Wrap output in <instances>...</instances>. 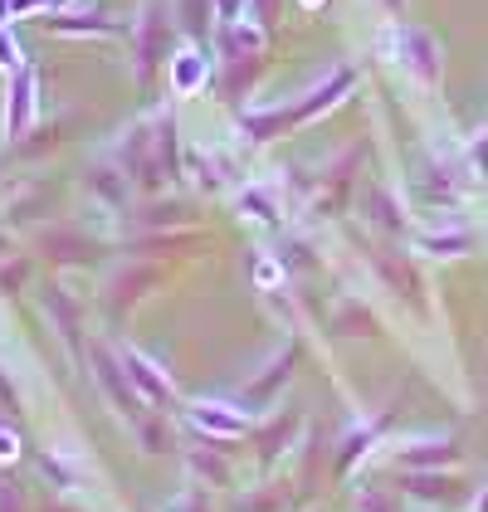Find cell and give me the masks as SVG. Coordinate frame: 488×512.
Wrapping results in <instances>:
<instances>
[{
  "label": "cell",
  "instance_id": "obj_1",
  "mask_svg": "<svg viewBox=\"0 0 488 512\" xmlns=\"http://www.w3.org/2000/svg\"><path fill=\"white\" fill-rule=\"evenodd\" d=\"M166 30H171V25H166L162 0H147L142 15H137V25L127 30V35H132V54H137V79L142 83L152 79V69L166 59ZM166 64H171V59H166Z\"/></svg>",
  "mask_w": 488,
  "mask_h": 512
},
{
  "label": "cell",
  "instance_id": "obj_2",
  "mask_svg": "<svg viewBox=\"0 0 488 512\" xmlns=\"http://www.w3.org/2000/svg\"><path fill=\"white\" fill-rule=\"evenodd\" d=\"M391 54L401 59V69H410L420 83H435L440 79V44L430 40L425 30H410V25H401V30H391Z\"/></svg>",
  "mask_w": 488,
  "mask_h": 512
},
{
  "label": "cell",
  "instance_id": "obj_3",
  "mask_svg": "<svg viewBox=\"0 0 488 512\" xmlns=\"http://www.w3.org/2000/svg\"><path fill=\"white\" fill-rule=\"evenodd\" d=\"M35 93H40V79H35V69H30V64L10 74V103H5V137H20V132H25V127L35 122V113H40Z\"/></svg>",
  "mask_w": 488,
  "mask_h": 512
},
{
  "label": "cell",
  "instance_id": "obj_4",
  "mask_svg": "<svg viewBox=\"0 0 488 512\" xmlns=\"http://www.w3.org/2000/svg\"><path fill=\"white\" fill-rule=\"evenodd\" d=\"M93 366H98V386L113 395V405H118L127 420H137V415H142V395H137V386H132L127 366H118V361L103 352V347H93Z\"/></svg>",
  "mask_w": 488,
  "mask_h": 512
},
{
  "label": "cell",
  "instance_id": "obj_5",
  "mask_svg": "<svg viewBox=\"0 0 488 512\" xmlns=\"http://www.w3.org/2000/svg\"><path fill=\"white\" fill-rule=\"evenodd\" d=\"M122 366H127V376H132V386H137L142 400H152V405L171 400V381H166V371L152 356H142L137 347H122Z\"/></svg>",
  "mask_w": 488,
  "mask_h": 512
},
{
  "label": "cell",
  "instance_id": "obj_6",
  "mask_svg": "<svg viewBox=\"0 0 488 512\" xmlns=\"http://www.w3.org/2000/svg\"><path fill=\"white\" fill-rule=\"evenodd\" d=\"M166 69H171V93H181V98L196 93V88H205V74H210V64H205L201 49H181Z\"/></svg>",
  "mask_w": 488,
  "mask_h": 512
},
{
  "label": "cell",
  "instance_id": "obj_7",
  "mask_svg": "<svg viewBox=\"0 0 488 512\" xmlns=\"http://www.w3.org/2000/svg\"><path fill=\"white\" fill-rule=\"evenodd\" d=\"M347 88H352V69H337L332 79L318 83V88H313V93H308V98H303L298 108H288V113H293V122L313 118V113H323V108H332V103H337V93H347Z\"/></svg>",
  "mask_w": 488,
  "mask_h": 512
},
{
  "label": "cell",
  "instance_id": "obj_8",
  "mask_svg": "<svg viewBox=\"0 0 488 512\" xmlns=\"http://www.w3.org/2000/svg\"><path fill=\"white\" fill-rule=\"evenodd\" d=\"M191 425L205 434H240L244 415L235 405H215V400H210V405H196V410H191Z\"/></svg>",
  "mask_w": 488,
  "mask_h": 512
},
{
  "label": "cell",
  "instance_id": "obj_9",
  "mask_svg": "<svg viewBox=\"0 0 488 512\" xmlns=\"http://www.w3.org/2000/svg\"><path fill=\"white\" fill-rule=\"evenodd\" d=\"M171 15H176V25L191 40H205L210 35V20H215V0H171Z\"/></svg>",
  "mask_w": 488,
  "mask_h": 512
},
{
  "label": "cell",
  "instance_id": "obj_10",
  "mask_svg": "<svg viewBox=\"0 0 488 512\" xmlns=\"http://www.w3.org/2000/svg\"><path fill=\"white\" fill-rule=\"evenodd\" d=\"M293 122V113H284V108H274V113H240V127L249 142H269V137H279V127H288Z\"/></svg>",
  "mask_w": 488,
  "mask_h": 512
},
{
  "label": "cell",
  "instance_id": "obj_11",
  "mask_svg": "<svg viewBox=\"0 0 488 512\" xmlns=\"http://www.w3.org/2000/svg\"><path fill=\"white\" fill-rule=\"evenodd\" d=\"M225 30H230V49H235V59H244V54L254 59V54L264 49V30H259L254 20H244V15L235 20V25H225Z\"/></svg>",
  "mask_w": 488,
  "mask_h": 512
},
{
  "label": "cell",
  "instance_id": "obj_12",
  "mask_svg": "<svg viewBox=\"0 0 488 512\" xmlns=\"http://www.w3.org/2000/svg\"><path fill=\"white\" fill-rule=\"evenodd\" d=\"M44 25H54V30H64V35H83V30H88V35H108V30H113V25L98 20V15H93V20H88V15H49Z\"/></svg>",
  "mask_w": 488,
  "mask_h": 512
},
{
  "label": "cell",
  "instance_id": "obj_13",
  "mask_svg": "<svg viewBox=\"0 0 488 512\" xmlns=\"http://www.w3.org/2000/svg\"><path fill=\"white\" fill-rule=\"evenodd\" d=\"M0 69L5 74H15V69H25V54H20V44L10 30H0Z\"/></svg>",
  "mask_w": 488,
  "mask_h": 512
},
{
  "label": "cell",
  "instance_id": "obj_14",
  "mask_svg": "<svg viewBox=\"0 0 488 512\" xmlns=\"http://www.w3.org/2000/svg\"><path fill=\"white\" fill-rule=\"evenodd\" d=\"M469 235H425L420 239V249H430V254H454V249H464Z\"/></svg>",
  "mask_w": 488,
  "mask_h": 512
},
{
  "label": "cell",
  "instance_id": "obj_15",
  "mask_svg": "<svg viewBox=\"0 0 488 512\" xmlns=\"http://www.w3.org/2000/svg\"><path fill=\"white\" fill-rule=\"evenodd\" d=\"M240 205H249V210H254L259 220H279V210H274V200L264 196V191H244V196H240Z\"/></svg>",
  "mask_w": 488,
  "mask_h": 512
},
{
  "label": "cell",
  "instance_id": "obj_16",
  "mask_svg": "<svg viewBox=\"0 0 488 512\" xmlns=\"http://www.w3.org/2000/svg\"><path fill=\"white\" fill-rule=\"evenodd\" d=\"M215 15H220L225 25H235V20L244 15V0H215Z\"/></svg>",
  "mask_w": 488,
  "mask_h": 512
},
{
  "label": "cell",
  "instance_id": "obj_17",
  "mask_svg": "<svg viewBox=\"0 0 488 512\" xmlns=\"http://www.w3.org/2000/svg\"><path fill=\"white\" fill-rule=\"evenodd\" d=\"M362 512H391V503L381 493H362Z\"/></svg>",
  "mask_w": 488,
  "mask_h": 512
},
{
  "label": "cell",
  "instance_id": "obj_18",
  "mask_svg": "<svg viewBox=\"0 0 488 512\" xmlns=\"http://www.w3.org/2000/svg\"><path fill=\"white\" fill-rule=\"evenodd\" d=\"M474 161H479V166H484V176H488V132H484V142H479V147H474Z\"/></svg>",
  "mask_w": 488,
  "mask_h": 512
},
{
  "label": "cell",
  "instance_id": "obj_19",
  "mask_svg": "<svg viewBox=\"0 0 488 512\" xmlns=\"http://www.w3.org/2000/svg\"><path fill=\"white\" fill-rule=\"evenodd\" d=\"M54 5H59V0H54Z\"/></svg>",
  "mask_w": 488,
  "mask_h": 512
}]
</instances>
